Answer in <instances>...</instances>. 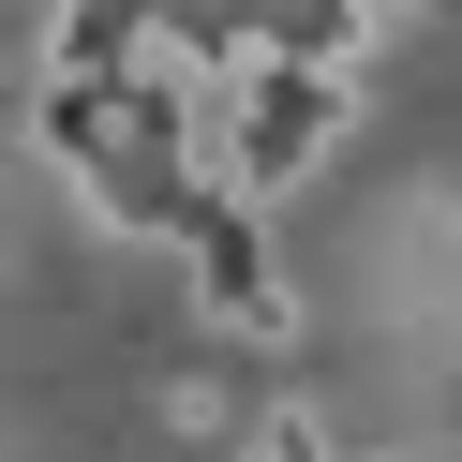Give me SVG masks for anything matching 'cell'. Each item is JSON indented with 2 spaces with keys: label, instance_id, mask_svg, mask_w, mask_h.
<instances>
[{
  "label": "cell",
  "instance_id": "obj_2",
  "mask_svg": "<svg viewBox=\"0 0 462 462\" xmlns=\"http://www.w3.org/2000/svg\"><path fill=\"white\" fill-rule=\"evenodd\" d=\"M180 283H194V313L224 343H299V283L269 254V209H239V194H194L180 209Z\"/></svg>",
  "mask_w": 462,
  "mask_h": 462
},
{
  "label": "cell",
  "instance_id": "obj_4",
  "mask_svg": "<svg viewBox=\"0 0 462 462\" xmlns=\"http://www.w3.org/2000/svg\"><path fill=\"white\" fill-rule=\"evenodd\" d=\"M224 462H343V432L313 418V402H269V418H254V432H239Z\"/></svg>",
  "mask_w": 462,
  "mask_h": 462
},
{
  "label": "cell",
  "instance_id": "obj_1",
  "mask_svg": "<svg viewBox=\"0 0 462 462\" xmlns=\"http://www.w3.org/2000/svg\"><path fill=\"white\" fill-rule=\"evenodd\" d=\"M343 134H358V60H239V90L209 120V194L283 209Z\"/></svg>",
  "mask_w": 462,
  "mask_h": 462
},
{
  "label": "cell",
  "instance_id": "obj_3",
  "mask_svg": "<svg viewBox=\"0 0 462 462\" xmlns=\"http://www.w3.org/2000/svg\"><path fill=\"white\" fill-rule=\"evenodd\" d=\"M164 31H180V0H60L45 15V90H120Z\"/></svg>",
  "mask_w": 462,
  "mask_h": 462
}]
</instances>
